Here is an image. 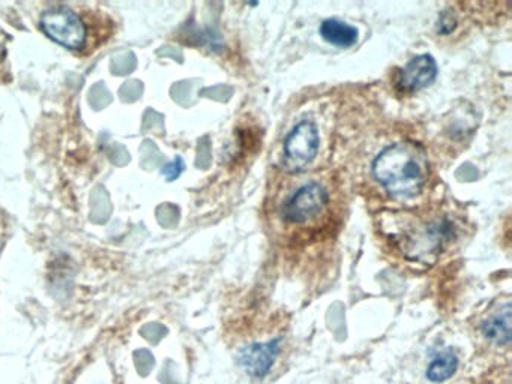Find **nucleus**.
<instances>
[{
	"mask_svg": "<svg viewBox=\"0 0 512 384\" xmlns=\"http://www.w3.org/2000/svg\"><path fill=\"white\" fill-rule=\"evenodd\" d=\"M428 159L415 143H397L385 147L373 162L374 179L392 198L416 197L428 180Z\"/></svg>",
	"mask_w": 512,
	"mask_h": 384,
	"instance_id": "f257e3e1",
	"label": "nucleus"
},
{
	"mask_svg": "<svg viewBox=\"0 0 512 384\" xmlns=\"http://www.w3.org/2000/svg\"><path fill=\"white\" fill-rule=\"evenodd\" d=\"M331 197L328 188L317 180L299 186L283 207L284 221L296 227L314 225L328 212Z\"/></svg>",
	"mask_w": 512,
	"mask_h": 384,
	"instance_id": "f03ea898",
	"label": "nucleus"
},
{
	"mask_svg": "<svg viewBox=\"0 0 512 384\" xmlns=\"http://www.w3.org/2000/svg\"><path fill=\"white\" fill-rule=\"evenodd\" d=\"M452 237V227L445 218L421 221L401 237V251L412 260L428 261L436 257Z\"/></svg>",
	"mask_w": 512,
	"mask_h": 384,
	"instance_id": "7ed1b4c3",
	"label": "nucleus"
},
{
	"mask_svg": "<svg viewBox=\"0 0 512 384\" xmlns=\"http://www.w3.org/2000/svg\"><path fill=\"white\" fill-rule=\"evenodd\" d=\"M41 29L68 50H83L88 44V24L67 6L50 9L41 15Z\"/></svg>",
	"mask_w": 512,
	"mask_h": 384,
	"instance_id": "20e7f679",
	"label": "nucleus"
},
{
	"mask_svg": "<svg viewBox=\"0 0 512 384\" xmlns=\"http://www.w3.org/2000/svg\"><path fill=\"white\" fill-rule=\"evenodd\" d=\"M319 129L311 120H302L284 140V165L298 173L313 162L319 152Z\"/></svg>",
	"mask_w": 512,
	"mask_h": 384,
	"instance_id": "39448f33",
	"label": "nucleus"
},
{
	"mask_svg": "<svg viewBox=\"0 0 512 384\" xmlns=\"http://www.w3.org/2000/svg\"><path fill=\"white\" fill-rule=\"evenodd\" d=\"M437 77L436 60L430 54L413 57L400 74L398 87L404 93H415L430 86Z\"/></svg>",
	"mask_w": 512,
	"mask_h": 384,
	"instance_id": "423d86ee",
	"label": "nucleus"
},
{
	"mask_svg": "<svg viewBox=\"0 0 512 384\" xmlns=\"http://www.w3.org/2000/svg\"><path fill=\"white\" fill-rule=\"evenodd\" d=\"M278 353H280V339H274L262 344L248 345L241 351L239 362L248 374L253 377H263L274 365Z\"/></svg>",
	"mask_w": 512,
	"mask_h": 384,
	"instance_id": "0eeeda50",
	"label": "nucleus"
},
{
	"mask_svg": "<svg viewBox=\"0 0 512 384\" xmlns=\"http://www.w3.org/2000/svg\"><path fill=\"white\" fill-rule=\"evenodd\" d=\"M482 333L497 345H508L511 342V303L506 302L484 321Z\"/></svg>",
	"mask_w": 512,
	"mask_h": 384,
	"instance_id": "6e6552de",
	"label": "nucleus"
},
{
	"mask_svg": "<svg viewBox=\"0 0 512 384\" xmlns=\"http://www.w3.org/2000/svg\"><path fill=\"white\" fill-rule=\"evenodd\" d=\"M320 35L329 44L337 47H352L358 41V30L340 20H325L320 26Z\"/></svg>",
	"mask_w": 512,
	"mask_h": 384,
	"instance_id": "1a4fd4ad",
	"label": "nucleus"
},
{
	"mask_svg": "<svg viewBox=\"0 0 512 384\" xmlns=\"http://www.w3.org/2000/svg\"><path fill=\"white\" fill-rule=\"evenodd\" d=\"M457 366V356L452 351H446V353L440 354L436 359L431 360L427 369L428 380L434 381V383H442V381L448 380L449 377L454 375Z\"/></svg>",
	"mask_w": 512,
	"mask_h": 384,
	"instance_id": "9d476101",
	"label": "nucleus"
},
{
	"mask_svg": "<svg viewBox=\"0 0 512 384\" xmlns=\"http://www.w3.org/2000/svg\"><path fill=\"white\" fill-rule=\"evenodd\" d=\"M182 168H184V164H182L181 159L178 158L175 162H172V164L167 165V167L164 168L163 173L172 180L181 174Z\"/></svg>",
	"mask_w": 512,
	"mask_h": 384,
	"instance_id": "9b49d317",
	"label": "nucleus"
}]
</instances>
